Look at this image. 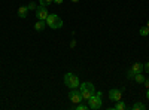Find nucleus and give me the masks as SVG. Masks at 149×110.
I'll return each mask as SVG.
<instances>
[{"mask_svg":"<svg viewBox=\"0 0 149 110\" xmlns=\"http://www.w3.org/2000/svg\"><path fill=\"white\" fill-rule=\"evenodd\" d=\"M79 91H81V94H82V98H84L85 101H88L91 97L95 94V86H94L91 82H82V83L79 85Z\"/></svg>","mask_w":149,"mask_h":110,"instance_id":"obj_1","label":"nucleus"},{"mask_svg":"<svg viewBox=\"0 0 149 110\" xmlns=\"http://www.w3.org/2000/svg\"><path fill=\"white\" fill-rule=\"evenodd\" d=\"M46 26L51 27L52 30H58L63 27V19H61L57 14H49L46 18Z\"/></svg>","mask_w":149,"mask_h":110,"instance_id":"obj_2","label":"nucleus"},{"mask_svg":"<svg viewBox=\"0 0 149 110\" xmlns=\"http://www.w3.org/2000/svg\"><path fill=\"white\" fill-rule=\"evenodd\" d=\"M63 80H64V85H66L67 88H70V89H73V88H79V85H81L79 77L74 75V73H66Z\"/></svg>","mask_w":149,"mask_h":110,"instance_id":"obj_3","label":"nucleus"},{"mask_svg":"<svg viewBox=\"0 0 149 110\" xmlns=\"http://www.w3.org/2000/svg\"><path fill=\"white\" fill-rule=\"evenodd\" d=\"M102 95H103L102 91H95V94L91 97L88 101H86V103H88V107L93 109V110H98V109H100L102 104H103L102 103Z\"/></svg>","mask_w":149,"mask_h":110,"instance_id":"obj_4","label":"nucleus"},{"mask_svg":"<svg viewBox=\"0 0 149 110\" xmlns=\"http://www.w3.org/2000/svg\"><path fill=\"white\" fill-rule=\"evenodd\" d=\"M69 98H70V101H72L73 104H79L81 101H84L82 94H81V91H79L78 88L70 89V92H69Z\"/></svg>","mask_w":149,"mask_h":110,"instance_id":"obj_5","label":"nucleus"},{"mask_svg":"<svg viewBox=\"0 0 149 110\" xmlns=\"http://www.w3.org/2000/svg\"><path fill=\"white\" fill-rule=\"evenodd\" d=\"M36 18L37 19H43V21H46V18H48V15H49V12H48V6H45V5H39L36 8Z\"/></svg>","mask_w":149,"mask_h":110,"instance_id":"obj_6","label":"nucleus"},{"mask_svg":"<svg viewBox=\"0 0 149 110\" xmlns=\"http://www.w3.org/2000/svg\"><path fill=\"white\" fill-rule=\"evenodd\" d=\"M109 100L110 101H119V100H122V91L121 89H118V88H112L110 91H109Z\"/></svg>","mask_w":149,"mask_h":110,"instance_id":"obj_7","label":"nucleus"},{"mask_svg":"<svg viewBox=\"0 0 149 110\" xmlns=\"http://www.w3.org/2000/svg\"><path fill=\"white\" fill-rule=\"evenodd\" d=\"M45 28H46V21L37 19V22L34 24V30H36V31H43Z\"/></svg>","mask_w":149,"mask_h":110,"instance_id":"obj_8","label":"nucleus"},{"mask_svg":"<svg viewBox=\"0 0 149 110\" xmlns=\"http://www.w3.org/2000/svg\"><path fill=\"white\" fill-rule=\"evenodd\" d=\"M29 15V8L27 6H19L18 8V17L19 18H26Z\"/></svg>","mask_w":149,"mask_h":110,"instance_id":"obj_9","label":"nucleus"},{"mask_svg":"<svg viewBox=\"0 0 149 110\" xmlns=\"http://www.w3.org/2000/svg\"><path fill=\"white\" fill-rule=\"evenodd\" d=\"M131 70H133L134 73H142V71L145 70V66H143L142 63H134V64L131 66Z\"/></svg>","mask_w":149,"mask_h":110,"instance_id":"obj_10","label":"nucleus"},{"mask_svg":"<svg viewBox=\"0 0 149 110\" xmlns=\"http://www.w3.org/2000/svg\"><path fill=\"white\" fill-rule=\"evenodd\" d=\"M127 109V106H125V103H124L122 100H119V101H116V104L113 106V107H109V110H125Z\"/></svg>","mask_w":149,"mask_h":110,"instance_id":"obj_11","label":"nucleus"},{"mask_svg":"<svg viewBox=\"0 0 149 110\" xmlns=\"http://www.w3.org/2000/svg\"><path fill=\"white\" fill-rule=\"evenodd\" d=\"M145 79H146V77L142 75V73H136V75H134V82H136V83H143Z\"/></svg>","mask_w":149,"mask_h":110,"instance_id":"obj_12","label":"nucleus"},{"mask_svg":"<svg viewBox=\"0 0 149 110\" xmlns=\"http://www.w3.org/2000/svg\"><path fill=\"white\" fill-rule=\"evenodd\" d=\"M131 109H133V110H145L146 106H145L143 103H140V101H136V103L131 106Z\"/></svg>","mask_w":149,"mask_h":110,"instance_id":"obj_13","label":"nucleus"},{"mask_svg":"<svg viewBox=\"0 0 149 110\" xmlns=\"http://www.w3.org/2000/svg\"><path fill=\"white\" fill-rule=\"evenodd\" d=\"M73 109H74V110H86V109H90V107H88V104H84V103L81 101L79 104H74Z\"/></svg>","mask_w":149,"mask_h":110,"instance_id":"obj_14","label":"nucleus"},{"mask_svg":"<svg viewBox=\"0 0 149 110\" xmlns=\"http://www.w3.org/2000/svg\"><path fill=\"white\" fill-rule=\"evenodd\" d=\"M139 33H140V36H143V37H146V36L149 34V28H148V27H142V28L139 30Z\"/></svg>","mask_w":149,"mask_h":110,"instance_id":"obj_15","label":"nucleus"},{"mask_svg":"<svg viewBox=\"0 0 149 110\" xmlns=\"http://www.w3.org/2000/svg\"><path fill=\"white\" fill-rule=\"evenodd\" d=\"M134 75H136V73H134V71H133L131 68H130V70L127 71V77H128L130 80H134Z\"/></svg>","mask_w":149,"mask_h":110,"instance_id":"obj_16","label":"nucleus"},{"mask_svg":"<svg viewBox=\"0 0 149 110\" xmlns=\"http://www.w3.org/2000/svg\"><path fill=\"white\" fill-rule=\"evenodd\" d=\"M27 8H29V10H36V8H37V5H36L34 2H30Z\"/></svg>","mask_w":149,"mask_h":110,"instance_id":"obj_17","label":"nucleus"},{"mask_svg":"<svg viewBox=\"0 0 149 110\" xmlns=\"http://www.w3.org/2000/svg\"><path fill=\"white\" fill-rule=\"evenodd\" d=\"M52 2H54V0H39V3H40V5H45V6L51 5Z\"/></svg>","mask_w":149,"mask_h":110,"instance_id":"obj_18","label":"nucleus"},{"mask_svg":"<svg viewBox=\"0 0 149 110\" xmlns=\"http://www.w3.org/2000/svg\"><path fill=\"white\" fill-rule=\"evenodd\" d=\"M143 66H145V70H146V73H149V61H148L146 64H143Z\"/></svg>","mask_w":149,"mask_h":110,"instance_id":"obj_19","label":"nucleus"},{"mask_svg":"<svg viewBox=\"0 0 149 110\" xmlns=\"http://www.w3.org/2000/svg\"><path fill=\"white\" fill-rule=\"evenodd\" d=\"M143 85L146 88H149V79H145V82H143Z\"/></svg>","mask_w":149,"mask_h":110,"instance_id":"obj_20","label":"nucleus"},{"mask_svg":"<svg viewBox=\"0 0 149 110\" xmlns=\"http://www.w3.org/2000/svg\"><path fill=\"white\" fill-rule=\"evenodd\" d=\"M74 46H76V40H72L70 42V48H74Z\"/></svg>","mask_w":149,"mask_h":110,"instance_id":"obj_21","label":"nucleus"},{"mask_svg":"<svg viewBox=\"0 0 149 110\" xmlns=\"http://www.w3.org/2000/svg\"><path fill=\"white\" fill-rule=\"evenodd\" d=\"M54 2H55L57 5H61V3H63V0H54Z\"/></svg>","mask_w":149,"mask_h":110,"instance_id":"obj_22","label":"nucleus"},{"mask_svg":"<svg viewBox=\"0 0 149 110\" xmlns=\"http://www.w3.org/2000/svg\"><path fill=\"white\" fill-rule=\"evenodd\" d=\"M146 98L149 100V88H148V91H146Z\"/></svg>","mask_w":149,"mask_h":110,"instance_id":"obj_23","label":"nucleus"},{"mask_svg":"<svg viewBox=\"0 0 149 110\" xmlns=\"http://www.w3.org/2000/svg\"><path fill=\"white\" fill-rule=\"evenodd\" d=\"M70 2H73V3H78V2H79V0H70Z\"/></svg>","mask_w":149,"mask_h":110,"instance_id":"obj_24","label":"nucleus"},{"mask_svg":"<svg viewBox=\"0 0 149 110\" xmlns=\"http://www.w3.org/2000/svg\"><path fill=\"white\" fill-rule=\"evenodd\" d=\"M146 27H148V28H149V21H148V26H146Z\"/></svg>","mask_w":149,"mask_h":110,"instance_id":"obj_25","label":"nucleus"}]
</instances>
